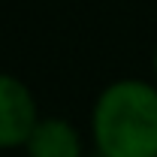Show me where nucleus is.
Listing matches in <instances>:
<instances>
[{
    "mask_svg": "<svg viewBox=\"0 0 157 157\" xmlns=\"http://www.w3.org/2000/svg\"><path fill=\"white\" fill-rule=\"evenodd\" d=\"M100 157H157V91L139 78L109 85L94 106Z\"/></svg>",
    "mask_w": 157,
    "mask_h": 157,
    "instance_id": "obj_1",
    "label": "nucleus"
},
{
    "mask_svg": "<svg viewBox=\"0 0 157 157\" xmlns=\"http://www.w3.org/2000/svg\"><path fill=\"white\" fill-rule=\"evenodd\" d=\"M36 124V103L27 85L12 76H0V148L27 145Z\"/></svg>",
    "mask_w": 157,
    "mask_h": 157,
    "instance_id": "obj_2",
    "label": "nucleus"
},
{
    "mask_svg": "<svg viewBox=\"0 0 157 157\" xmlns=\"http://www.w3.org/2000/svg\"><path fill=\"white\" fill-rule=\"evenodd\" d=\"M27 157H82V139L63 118H45L27 139Z\"/></svg>",
    "mask_w": 157,
    "mask_h": 157,
    "instance_id": "obj_3",
    "label": "nucleus"
},
{
    "mask_svg": "<svg viewBox=\"0 0 157 157\" xmlns=\"http://www.w3.org/2000/svg\"><path fill=\"white\" fill-rule=\"evenodd\" d=\"M154 73H157V55H154Z\"/></svg>",
    "mask_w": 157,
    "mask_h": 157,
    "instance_id": "obj_4",
    "label": "nucleus"
}]
</instances>
